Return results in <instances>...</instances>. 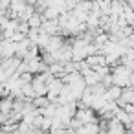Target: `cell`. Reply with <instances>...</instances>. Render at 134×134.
Listing matches in <instances>:
<instances>
[{
    "mask_svg": "<svg viewBox=\"0 0 134 134\" xmlns=\"http://www.w3.org/2000/svg\"><path fill=\"white\" fill-rule=\"evenodd\" d=\"M119 94H121V86H118V85H110V86H107L105 88V92H103V97L107 99V101H118L119 99Z\"/></svg>",
    "mask_w": 134,
    "mask_h": 134,
    "instance_id": "6da1fadb",
    "label": "cell"
},
{
    "mask_svg": "<svg viewBox=\"0 0 134 134\" xmlns=\"http://www.w3.org/2000/svg\"><path fill=\"white\" fill-rule=\"evenodd\" d=\"M26 22H28V26H30L31 30H39L41 24H42V17H41V15H31Z\"/></svg>",
    "mask_w": 134,
    "mask_h": 134,
    "instance_id": "7a4b0ae2",
    "label": "cell"
},
{
    "mask_svg": "<svg viewBox=\"0 0 134 134\" xmlns=\"http://www.w3.org/2000/svg\"><path fill=\"white\" fill-rule=\"evenodd\" d=\"M4 41V37H2V31H0V42H2Z\"/></svg>",
    "mask_w": 134,
    "mask_h": 134,
    "instance_id": "3957f363",
    "label": "cell"
}]
</instances>
